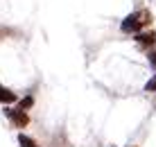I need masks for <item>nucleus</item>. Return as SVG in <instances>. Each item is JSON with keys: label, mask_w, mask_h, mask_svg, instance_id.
<instances>
[{"label": "nucleus", "mask_w": 156, "mask_h": 147, "mask_svg": "<svg viewBox=\"0 0 156 147\" xmlns=\"http://www.w3.org/2000/svg\"><path fill=\"white\" fill-rule=\"evenodd\" d=\"M147 18H149L147 12H131V14H127L125 18H122L120 30L125 32V34H138V32H143V25L149 23Z\"/></svg>", "instance_id": "f257e3e1"}, {"label": "nucleus", "mask_w": 156, "mask_h": 147, "mask_svg": "<svg viewBox=\"0 0 156 147\" xmlns=\"http://www.w3.org/2000/svg\"><path fill=\"white\" fill-rule=\"evenodd\" d=\"M5 116H7L9 120H12L16 127H18V129H25V127L30 124V116H27V111H20L18 106H16V109L7 106V109H5Z\"/></svg>", "instance_id": "f03ea898"}, {"label": "nucleus", "mask_w": 156, "mask_h": 147, "mask_svg": "<svg viewBox=\"0 0 156 147\" xmlns=\"http://www.w3.org/2000/svg\"><path fill=\"white\" fill-rule=\"evenodd\" d=\"M133 39L145 50H154L156 48V32H138V34H133Z\"/></svg>", "instance_id": "7ed1b4c3"}, {"label": "nucleus", "mask_w": 156, "mask_h": 147, "mask_svg": "<svg viewBox=\"0 0 156 147\" xmlns=\"http://www.w3.org/2000/svg\"><path fill=\"white\" fill-rule=\"evenodd\" d=\"M16 102H18V95L14 93L12 88H7V86H2L0 84V104H16Z\"/></svg>", "instance_id": "20e7f679"}, {"label": "nucleus", "mask_w": 156, "mask_h": 147, "mask_svg": "<svg viewBox=\"0 0 156 147\" xmlns=\"http://www.w3.org/2000/svg\"><path fill=\"white\" fill-rule=\"evenodd\" d=\"M18 145L20 147H39V143H36L34 138H30V136H25V134H18Z\"/></svg>", "instance_id": "39448f33"}, {"label": "nucleus", "mask_w": 156, "mask_h": 147, "mask_svg": "<svg viewBox=\"0 0 156 147\" xmlns=\"http://www.w3.org/2000/svg\"><path fill=\"white\" fill-rule=\"evenodd\" d=\"M32 106H34V97L32 95H25L23 100H18V109L20 111H27V109H32Z\"/></svg>", "instance_id": "423d86ee"}, {"label": "nucleus", "mask_w": 156, "mask_h": 147, "mask_svg": "<svg viewBox=\"0 0 156 147\" xmlns=\"http://www.w3.org/2000/svg\"><path fill=\"white\" fill-rule=\"evenodd\" d=\"M145 91H147V93H156V73L147 79V84H145Z\"/></svg>", "instance_id": "0eeeda50"}, {"label": "nucleus", "mask_w": 156, "mask_h": 147, "mask_svg": "<svg viewBox=\"0 0 156 147\" xmlns=\"http://www.w3.org/2000/svg\"><path fill=\"white\" fill-rule=\"evenodd\" d=\"M147 59H149V63H152V68L156 70V50H149V54H147Z\"/></svg>", "instance_id": "6e6552de"}]
</instances>
